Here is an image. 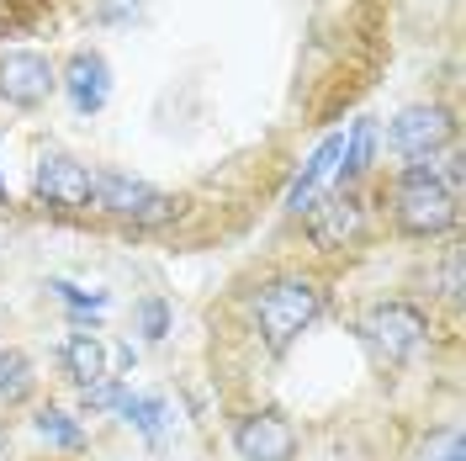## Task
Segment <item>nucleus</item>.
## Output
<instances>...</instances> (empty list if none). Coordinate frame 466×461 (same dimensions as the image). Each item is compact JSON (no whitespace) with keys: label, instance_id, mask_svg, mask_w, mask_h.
I'll use <instances>...</instances> for the list:
<instances>
[{"label":"nucleus","instance_id":"f257e3e1","mask_svg":"<svg viewBox=\"0 0 466 461\" xmlns=\"http://www.w3.org/2000/svg\"><path fill=\"white\" fill-rule=\"evenodd\" d=\"M398 229L413 239H435L456 229V191L445 186V170L430 159H413L398 175Z\"/></svg>","mask_w":466,"mask_h":461},{"label":"nucleus","instance_id":"f03ea898","mask_svg":"<svg viewBox=\"0 0 466 461\" xmlns=\"http://www.w3.org/2000/svg\"><path fill=\"white\" fill-rule=\"evenodd\" d=\"M323 308V292L313 282H270L255 297V318H260V334L270 350H287Z\"/></svg>","mask_w":466,"mask_h":461},{"label":"nucleus","instance_id":"7ed1b4c3","mask_svg":"<svg viewBox=\"0 0 466 461\" xmlns=\"http://www.w3.org/2000/svg\"><path fill=\"white\" fill-rule=\"evenodd\" d=\"M101 212H112V218H133V223H170L175 218V197L165 191H154L144 180H133V175H96V191H90Z\"/></svg>","mask_w":466,"mask_h":461},{"label":"nucleus","instance_id":"20e7f679","mask_svg":"<svg viewBox=\"0 0 466 461\" xmlns=\"http://www.w3.org/2000/svg\"><path fill=\"white\" fill-rule=\"evenodd\" d=\"M424 334H430V323H424L419 308H408V302H377L366 313V340L377 345L381 361H408L413 350L424 345Z\"/></svg>","mask_w":466,"mask_h":461},{"label":"nucleus","instance_id":"39448f33","mask_svg":"<svg viewBox=\"0 0 466 461\" xmlns=\"http://www.w3.org/2000/svg\"><path fill=\"white\" fill-rule=\"evenodd\" d=\"M387 144L398 149L403 159H430L435 149L451 144V112L445 107H408V112L392 117Z\"/></svg>","mask_w":466,"mask_h":461},{"label":"nucleus","instance_id":"423d86ee","mask_svg":"<svg viewBox=\"0 0 466 461\" xmlns=\"http://www.w3.org/2000/svg\"><path fill=\"white\" fill-rule=\"evenodd\" d=\"M58 86V75H54V64L43 54H5L0 58V96L11 101V107H43L48 96H54Z\"/></svg>","mask_w":466,"mask_h":461},{"label":"nucleus","instance_id":"0eeeda50","mask_svg":"<svg viewBox=\"0 0 466 461\" xmlns=\"http://www.w3.org/2000/svg\"><path fill=\"white\" fill-rule=\"evenodd\" d=\"M90 191H96V180L80 159H69V154H43V165H37V197L48 207H64V212H80L90 207Z\"/></svg>","mask_w":466,"mask_h":461},{"label":"nucleus","instance_id":"6e6552de","mask_svg":"<svg viewBox=\"0 0 466 461\" xmlns=\"http://www.w3.org/2000/svg\"><path fill=\"white\" fill-rule=\"evenodd\" d=\"M308 229H313V239L323 250H345L355 239H366V207L355 202L350 191H334V197L308 207Z\"/></svg>","mask_w":466,"mask_h":461},{"label":"nucleus","instance_id":"1a4fd4ad","mask_svg":"<svg viewBox=\"0 0 466 461\" xmlns=\"http://www.w3.org/2000/svg\"><path fill=\"white\" fill-rule=\"evenodd\" d=\"M233 446H238V456L244 461H291L297 456V430H291L281 414H249V419H238V430H233Z\"/></svg>","mask_w":466,"mask_h":461},{"label":"nucleus","instance_id":"9d476101","mask_svg":"<svg viewBox=\"0 0 466 461\" xmlns=\"http://www.w3.org/2000/svg\"><path fill=\"white\" fill-rule=\"evenodd\" d=\"M64 90H69V101H75V112H101L106 107V96H112V69H106V58L80 48V54L69 58V69H64Z\"/></svg>","mask_w":466,"mask_h":461},{"label":"nucleus","instance_id":"9b49d317","mask_svg":"<svg viewBox=\"0 0 466 461\" xmlns=\"http://www.w3.org/2000/svg\"><path fill=\"white\" fill-rule=\"evenodd\" d=\"M339 154H345V133H334V138H323L319 144V154L302 165V175H297V186H291V197H287V207L291 212H308V207L319 202V186H323V175L339 165Z\"/></svg>","mask_w":466,"mask_h":461},{"label":"nucleus","instance_id":"f8f14e48","mask_svg":"<svg viewBox=\"0 0 466 461\" xmlns=\"http://www.w3.org/2000/svg\"><path fill=\"white\" fill-rule=\"evenodd\" d=\"M64 366H69V376H75L80 387H90V382L106 376V350H101L96 334H69V340H64Z\"/></svg>","mask_w":466,"mask_h":461},{"label":"nucleus","instance_id":"ddd939ff","mask_svg":"<svg viewBox=\"0 0 466 461\" xmlns=\"http://www.w3.org/2000/svg\"><path fill=\"white\" fill-rule=\"evenodd\" d=\"M371 154H377V122H366V117H360V122L350 128V144H345V154H339L345 165H334V170H339V180H355V175H366V165H371Z\"/></svg>","mask_w":466,"mask_h":461},{"label":"nucleus","instance_id":"4468645a","mask_svg":"<svg viewBox=\"0 0 466 461\" xmlns=\"http://www.w3.org/2000/svg\"><path fill=\"white\" fill-rule=\"evenodd\" d=\"M116 408H122L127 425H138V435H148V440L165 435V404H159V398H133V393H127Z\"/></svg>","mask_w":466,"mask_h":461},{"label":"nucleus","instance_id":"2eb2a0df","mask_svg":"<svg viewBox=\"0 0 466 461\" xmlns=\"http://www.w3.org/2000/svg\"><path fill=\"white\" fill-rule=\"evenodd\" d=\"M37 435H43L48 446H58V451H80V446H86L80 425H75L69 414H58V408H43V414H37Z\"/></svg>","mask_w":466,"mask_h":461},{"label":"nucleus","instance_id":"dca6fc26","mask_svg":"<svg viewBox=\"0 0 466 461\" xmlns=\"http://www.w3.org/2000/svg\"><path fill=\"white\" fill-rule=\"evenodd\" d=\"M27 393H32V366H27V355L5 350V355H0V398H5V404H22Z\"/></svg>","mask_w":466,"mask_h":461},{"label":"nucleus","instance_id":"f3484780","mask_svg":"<svg viewBox=\"0 0 466 461\" xmlns=\"http://www.w3.org/2000/svg\"><path fill=\"white\" fill-rule=\"evenodd\" d=\"M90 16H96L101 27H116V22H133V16H138V0H96V5H90Z\"/></svg>","mask_w":466,"mask_h":461},{"label":"nucleus","instance_id":"a211bd4d","mask_svg":"<svg viewBox=\"0 0 466 461\" xmlns=\"http://www.w3.org/2000/svg\"><path fill=\"white\" fill-rule=\"evenodd\" d=\"M138 318H144V340H165L170 334V308L159 297H148L144 308H138Z\"/></svg>","mask_w":466,"mask_h":461},{"label":"nucleus","instance_id":"6ab92c4d","mask_svg":"<svg viewBox=\"0 0 466 461\" xmlns=\"http://www.w3.org/2000/svg\"><path fill=\"white\" fill-rule=\"evenodd\" d=\"M430 461H466V446H461V430H445L430 440Z\"/></svg>","mask_w":466,"mask_h":461},{"label":"nucleus","instance_id":"aec40b11","mask_svg":"<svg viewBox=\"0 0 466 461\" xmlns=\"http://www.w3.org/2000/svg\"><path fill=\"white\" fill-rule=\"evenodd\" d=\"M122 398H127V393L116 387L112 376H101V382H90V387H86V404L90 408H112V404H122Z\"/></svg>","mask_w":466,"mask_h":461},{"label":"nucleus","instance_id":"412c9836","mask_svg":"<svg viewBox=\"0 0 466 461\" xmlns=\"http://www.w3.org/2000/svg\"><path fill=\"white\" fill-rule=\"evenodd\" d=\"M440 282H445V297H451V302H461V250H445V271H440Z\"/></svg>","mask_w":466,"mask_h":461},{"label":"nucleus","instance_id":"4be33fe9","mask_svg":"<svg viewBox=\"0 0 466 461\" xmlns=\"http://www.w3.org/2000/svg\"><path fill=\"white\" fill-rule=\"evenodd\" d=\"M54 292L69 302V308H106V297H101V292H80V287H69V282H54Z\"/></svg>","mask_w":466,"mask_h":461}]
</instances>
